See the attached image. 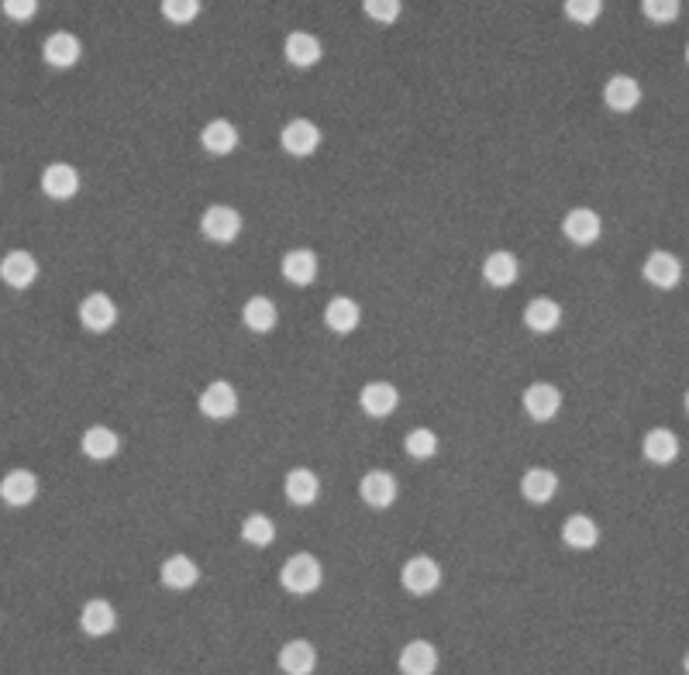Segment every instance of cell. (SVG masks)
I'll return each instance as SVG.
<instances>
[{
    "mask_svg": "<svg viewBox=\"0 0 689 675\" xmlns=\"http://www.w3.org/2000/svg\"><path fill=\"white\" fill-rule=\"evenodd\" d=\"M359 496H362V503H366V507L386 510L393 500H397V479H393L386 469L366 472V476H362V483H359Z\"/></svg>",
    "mask_w": 689,
    "mask_h": 675,
    "instance_id": "obj_15",
    "label": "cell"
},
{
    "mask_svg": "<svg viewBox=\"0 0 689 675\" xmlns=\"http://www.w3.org/2000/svg\"><path fill=\"white\" fill-rule=\"evenodd\" d=\"M42 56L49 66H56V69H73L83 56V42L73 35V31H52L42 45Z\"/></svg>",
    "mask_w": 689,
    "mask_h": 675,
    "instance_id": "obj_13",
    "label": "cell"
},
{
    "mask_svg": "<svg viewBox=\"0 0 689 675\" xmlns=\"http://www.w3.org/2000/svg\"><path fill=\"white\" fill-rule=\"evenodd\" d=\"M404 448L410 459H431V455L438 452V434L428 428H414L404 438Z\"/></svg>",
    "mask_w": 689,
    "mask_h": 675,
    "instance_id": "obj_36",
    "label": "cell"
},
{
    "mask_svg": "<svg viewBox=\"0 0 689 675\" xmlns=\"http://www.w3.org/2000/svg\"><path fill=\"white\" fill-rule=\"evenodd\" d=\"M641 276H645V283H652L655 290H676V286L683 283V262L672 252H665V248H655L645 259V266H641Z\"/></svg>",
    "mask_w": 689,
    "mask_h": 675,
    "instance_id": "obj_5",
    "label": "cell"
},
{
    "mask_svg": "<svg viewBox=\"0 0 689 675\" xmlns=\"http://www.w3.org/2000/svg\"><path fill=\"white\" fill-rule=\"evenodd\" d=\"M80 448H83V455H87V459L107 462V459H114V455H118L121 438H118V434H114L111 428H104V424H94V428L83 431Z\"/></svg>",
    "mask_w": 689,
    "mask_h": 675,
    "instance_id": "obj_26",
    "label": "cell"
},
{
    "mask_svg": "<svg viewBox=\"0 0 689 675\" xmlns=\"http://www.w3.org/2000/svg\"><path fill=\"white\" fill-rule=\"evenodd\" d=\"M686 410H689V390H686Z\"/></svg>",
    "mask_w": 689,
    "mask_h": 675,
    "instance_id": "obj_41",
    "label": "cell"
},
{
    "mask_svg": "<svg viewBox=\"0 0 689 675\" xmlns=\"http://www.w3.org/2000/svg\"><path fill=\"white\" fill-rule=\"evenodd\" d=\"M200 235L214 245H231L238 235H242V214L228 204L207 207L204 217H200Z\"/></svg>",
    "mask_w": 689,
    "mask_h": 675,
    "instance_id": "obj_2",
    "label": "cell"
},
{
    "mask_svg": "<svg viewBox=\"0 0 689 675\" xmlns=\"http://www.w3.org/2000/svg\"><path fill=\"white\" fill-rule=\"evenodd\" d=\"M562 7H565V18H569L572 25H593L603 14V0H565Z\"/></svg>",
    "mask_w": 689,
    "mask_h": 675,
    "instance_id": "obj_37",
    "label": "cell"
},
{
    "mask_svg": "<svg viewBox=\"0 0 689 675\" xmlns=\"http://www.w3.org/2000/svg\"><path fill=\"white\" fill-rule=\"evenodd\" d=\"M559 407H562L559 386H552V383H531L528 390H524V410H528L531 421H538V424L552 421V417L559 414Z\"/></svg>",
    "mask_w": 689,
    "mask_h": 675,
    "instance_id": "obj_14",
    "label": "cell"
},
{
    "mask_svg": "<svg viewBox=\"0 0 689 675\" xmlns=\"http://www.w3.org/2000/svg\"><path fill=\"white\" fill-rule=\"evenodd\" d=\"M0 11H4V18H11V21H18V25H25V21L35 18L38 0H0Z\"/></svg>",
    "mask_w": 689,
    "mask_h": 675,
    "instance_id": "obj_39",
    "label": "cell"
},
{
    "mask_svg": "<svg viewBox=\"0 0 689 675\" xmlns=\"http://www.w3.org/2000/svg\"><path fill=\"white\" fill-rule=\"evenodd\" d=\"M683 11V0H641V14L652 25H672Z\"/></svg>",
    "mask_w": 689,
    "mask_h": 675,
    "instance_id": "obj_35",
    "label": "cell"
},
{
    "mask_svg": "<svg viewBox=\"0 0 689 675\" xmlns=\"http://www.w3.org/2000/svg\"><path fill=\"white\" fill-rule=\"evenodd\" d=\"M683 669H686V675H689V651H686V658H683Z\"/></svg>",
    "mask_w": 689,
    "mask_h": 675,
    "instance_id": "obj_40",
    "label": "cell"
},
{
    "mask_svg": "<svg viewBox=\"0 0 689 675\" xmlns=\"http://www.w3.org/2000/svg\"><path fill=\"white\" fill-rule=\"evenodd\" d=\"M80 627L90 638H107V634L118 627V610L107 600H87L80 610Z\"/></svg>",
    "mask_w": 689,
    "mask_h": 675,
    "instance_id": "obj_19",
    "label": "cell"
},
{
    "mask_svg": "<svg viewBox=\"0 0 689 675\" xmlns=\"http://www.w3.org/2000/svg\"><path fill=\"white\" fill-rule=\"evenodd\" d=\"M317 665V651L311 641L297 638V641H286L280 648V669L283 675H311Z\"/></svg>",
    "mask_w": 689,
    "mask_h": 675,
    "instance_id": "obj_28",
    "label": "cell"
},
{
    "mask_svg": "<svg viewBox=\"0 0 689 675\" xmlns=\"http://www.w3.org/2000/svg\"><path fill=\"white\" fill-rule=\"evenodd\" d=\"M38 276V262L32 252H25V248H14V252H7L4 259H0V279H4L11 290H28V286L35 283Z\"/></svg>",
    "mask_w": 689,
    "mask_h": 675,
    "instance_id": "obj_10",
    "label": "cell"
},
{
    "mask_svg": "<svg viewBox=\"0 0 689 675\" xmlns=\"http://www.w3.org/2000/svg\"><path fill=\"white\" fill-rule=\"evenodd\" d=\"M280 145L286 155H293V159H307V155H314L321 149V128L307 118H293L290 124H283Z\"/></svg>",
    "mask_w": 689,
    "mask_h": 675,
    "instance_id": "obj_4",
    "label": "cell"
},
{
    "mask_svg": "<svg viewBox=\"0 0 689 675\" xmlns=\"http://www.w3.org/2000/svg\"><path fill=\"white\" fill-rule=\"evenodd\" d=\"M38 496V476L32 469H11L0 479V500L7 507H28Z\"/></svg>",
    "mask_w": 689,
    "mask_h": 675,
    "instance_id": "obj_11",
    "label": "cell"
},
{
    "mask_svg": "<svg viewBox=\"0 0 689 675\" xmlns=\"http://www.w3.org/2000/svg\"><path fill=\"white\" fill-rule=\"evenodd\" d=\"M242 321H245V328L255 331V335H269V331L276 328V321H280V310H276V304L269 297H252V300H245V307H242Z\"/></svg>",
    "mask_w": 689,
    "mask_h": 675,
    "instance_id": "obj_32",
    "label": "cell"
},
{
    "mask_svg": "<svg viewBox=\"0 0 689 675\" xmlns=\"http://www.w3.org/2000/svg\"><path fill=\"white\" fill-rule=\"evenodd\" d=\"M400 672L404 675H435L438 672V648L431 641H407L400 651Z\"/></svg>",
    "mask_w": 689,
    "mask_h": 675,
    "instance_id": "obj_20",
    "label": "cell"
},
{
    "mask_svg": "<svg viewBox=\"0 0 689 675\" xmlns=\"http://www.w3.org/2000/svg\"><path fill=\"white\" fill-rule=\"evenodd\" d=\"M641 452L652 465H672L679 459V438L669 428H652L641 441Z\"/></svg>",
    "mask_w": 689,
    "mask_h": 675,
    "instance_id": "obj_25",
    "label": "cell"
},
{
    "mask_svg": "<svg viewBox=\"0 0 689 675\" xmlns=\"http://www.w3.org/2000/svg\"><path fill=\"white\" fill-rule=\"evenodd\" d=\"M397 403H400V393H397V386L393 383H386V379H376V383H366L362 386V393H359V407H362V414L366 417H390L393 410H397Z\"/></svg>",
    "mask_w": 689,
    "mask_h": 675,
    "instance_id": "obj_12",
    "label": "cell"
},
{
    "mask_svg": "<svg viewBox=\"0 0 689 675\" xmlns=\"http://www.w3.org/2000/svg\"><path fill=\"white\" fill-rule=\"evenodd\" d=\"M603 100L614 114H631L641 104V83L634 76H610L607 87H603Z\"/></svg>",
    "mask_w": 689,
    "mask_h": 675,
    "instance_id": "obj_17",
    "label": "cell"
},
{
    "mask_svg": "<svg viewBox=\"0 0 689 675\" xmlns=\"http://www.w3.org/2000/svg\"><path fill=\"white\" fill-rule=\"evenodd\" d=\"M283 493H286V500H290L293 507H311V503L317 500V493H321V479H317L311 469L297 465V469L286 472Z\"/></svg>",
    "mask_w": 689,
    "mask_h": 675,
    "instance_id": "obj_18",
    "label": "cell"
},
{
    "mask_svg": "<svg viewBox=\"0 0 689 675\" xmlns=\"http://www.w3.org/2000/svg\"><path fill=\"white\" fill-rule=\"evenodd\" d=\"M362 11L376 25H393L400 18V11H404V4L400 0H362Z\"/></svg>",
    "mask_w": 689,
    "mask_h": 675,
    "instance_id": "obj_38",
    "label": "cell"
},
{
    "mask_svg": "<svg viewBox=\"0 0 689 675\" xmlns=\"http://www.w3.org/2000/svg\"><path fill=\"white\" fill-rule=\"evenodd\" d=\"M400 579H404L407 593L428 596V593H435V589L441 586V565L435 562V558H428V555H414V558H410V562L404 565Z\"/></svg>",
    "mask_w": 689,
    "mask_h": 675,
    "instance_id": "obj_6",
    "label": "cell"
},
{
    "mask_svg": "<svg viewBox=\"0 0 689 675\" xmlns=\"http://www.w3.org/2000/svg\"><path fill=\"white\" fill-rule=\"evenodd\" d=\"M517 276H521V262H517L514 252H490L483 262V279L490 286H497V290H503V286L517 283Z\"/></svg>",
    "mask_w": 689,
    "mask_h": 675,
    "instance_id": "obj_29",
    "label": "cell"
},
{
    "mask_svg": "<svg viewBox=\"0 0 689 675\" xmlns=\"http://www.w3.org/2000/svg\"><path fill=\"white\" fill-rule=\"evenodd\" d=\"M80 324L94 335H104L118 324V304H114L107 293H90L80 304Z\"/></svg>",
    "mask_w": 689,
    "mask_h": 675,
    "instance_id": "obj_7",
    "label": "cell"
},
{
    "mask_svg": "<svg viewBox=\"0 0 689 675\" xmlns=\"http://www.w3.org/2000/svg\"><path fill=\"white\" fill-rule=\"evenodd\" d=\"M283 56H286L290 66L311 69V66L321 62L324 45L317 42V35H311V31H290V35H286V42H283Z\"/></svg>",
    "mask_w": 689,
    "mask_h": 675,
    "instance_id": "obj_16",
    "label": "cell"
},
{
    "mask_svg": "<svg viewBox=\"0 0 689 675\" xmlns=\"http://www.w3.org/2000/svg\"><path fill=\"white\" fill-rule=\"evenodd\" d=\"M524 324H528V331H534V335H548V331H555L562 324L559 300H552V297L531 300V304L524 307Z\"/></svg>",
    "mask_w": 689,
    "mask_h": 675,
    "instance_id": "obj_24",
    "label": "cell"
},
{
    "mask_svg": "<svg viewBox=\"0 0 689 675\" xmlns=\"http://www.w3.org/2000/svg\"><path fill=\"white\" fill-rule=\"evenodd\" d=\"M562 541L569 548H576V552H590V548H596V541H600V527H596L593 517L572 514L569 521L562 524Z\"/></svg>",
    "mask_w": 689,
    "mask_h": 675,
    "instance_id": "obj_31",
    "label": "cell"
},
{
    "mask_svg": "<svg viewBox=\"0 0 689 675\" xmlns=\"http://www.w3.org/2000/svg\"><path fill=\"white\" fill-rule=\"evenodd\" d=\"M562 235L569 238L572 245H579V248L593 245L596 238L603 235V221H600V214L590 211V207H576V211L565 214V221H562Z\"/></svg>",
    "mask_w": 689,
    "mask_h": 675,
    "instance_id": "obj_9",
    "label": "cell"
},
{
    "mask_svg": "<svg viewBox=\"0 0 689 675\" xmlns=\"http://www.w3.org/2000/svg\"><path fill=\"white\" fill-rule=\"evenodd\" d=\"M686 62H689V45H686Z\"/></svg>",
    "mask_w": 689,
    "mask_h": 675,
    "instance_id": "obj_42",
    "label": "cell"
},
{
    "mask_svg": "<svg viewBox=\"0 0 689 675\" xmlns=\"http://www.w3.org/2000/svg\"><path fill=\"white\" fill-rule=\"evenodd\" d=\"M197 410L207 417V421H228V417H235V410H238L235 386H231L228 379H214V383H207L204 393H200V400H197Z\"/></svg>",
    "mask_w": 689,
    "mask_h": 675,
    "instance_id": "obj_3",
    "label": "cell"
},
{
    "mask_svg": "<svg viewBox=\"0 0 689 675\" xmlns=\"http://www.w3.org/2000/svg\"><path fill=\"white\" fill-rule=\"evenodd\" d=\"M159 579H162V586L166 589H193L197 586V579H200V565L193 562L190 555H169L166 562H162V569H159Z\"/></svg>",
    "mask_w": 689,
    "mask_h": 675,
    "instance_id": "obj_21",
    "label": "cell"
},
{
    "mask_svg": "<svg viewBox=\"0 0 689 675\" xmlns=\"http://www.w3.org/2000/svg\"><path fill=\"white\" fill-rule=\"evenodd\" d=\"M521 493L528 503H548L555 493H559V476H555L552 469H541V465H534V469H528L521 476Z\"/></svg>",
    "mask_w": 689,
    "mask_h": 675,
    "instance_id": "obj_27",
    "label": "cell"
},
{
    "mask_svg": "<svg viewBox=\"0 0 689 675\" xmlns=\"http://www.w3.org/2000/svg\"><path fill=\"white\" fill-rule=\"evenodd\" d=\"M280 273L293 286H311L317 276V255L311 248H290L280 262Z\"/></svg>",
    "mask_w": 689,
    "mask_h": 675,
    "instance_id": "obj_22",
    "label": "cell"
},
{
    "mask_svg": "<svg viewBox=\"0 0 689 675\" xmlns=\"http://www.w3.org/2000/svg\"><path fill=\"white\" fill-rule=\"evenodd\" d=\"M200 145H204V152L211 155H228L238 149V128L231 121H207L204 131H200Z\"/></svg>",
    "mask_w": 689,
    "mask_h": 675,
    "instance_id": "obj_30",
    "label": "cell"
},
{
    "mask_svg": "<svg viewBox=\"0 0 689 675\" xmlns=\"http://www.w3.org/2000/svg\"><path fill=\"white\" fill-rule=\"evenodd\" d=\"M42 193L49 200H73L80 193V173L69 162H52L42 169Z\"/></svg>",
    "mask_w": 689,
    "mask_h": 675,
    "instance_id": "obj_8",
    "label": "cell"
},
{
    "mask_svg": "<svg viewBox=\"0 0 689 675\" xmlns=\"http://www.w3.org/2000/svg\"><path fill=\"white\" fill-rule=\"evenodd\" d=\"M324 583V569L311 552H297L286 558V565L280 569V586L293 596H311Z\"/></svg>",
    "mask_w": 689,
    "mask_h": 675,
    "instance_id": "obj_1",
    "label": "cell"
},
{
    "mask_svg": "<svg viewBox=\"0 0 689 675\" xmlns=\"http://www.w3.org/2000/svg\"><path fill=\"white\" fill-rule=\"evenodd\" d=\"M362 321V307L352 297H331L324 307V324H328L335 335H352Z\"/></svg>",
    "mask_w": 689,
    "mask_h": 675,
    "instance_id": "obj_23",
    "label": "cell"
},
{
    "mask_svg": "<svg viewBox=\"0 0 689 675\" xmlns=\"http://www.w3.org/2000/svg\"><path fill=\"white\" fill-rule=\"evenodd\" d=\"M242 541H249L252 548H269L276 541V524L266 514H252L242 521Z\"/></svg>",
    "mask_w": 689,
    "mask_h": 675,
    "instance_id": "obj_33",
    "label": "cell"
},
{
    "mask_svg": "<svg viewBox=\"0 0 689 675\" xmlns=\"http://www.w3.org/2000/svg\"><path fill=\"white\" fill-rule=\"evenodd\" d=\"M159 11L169 25H190L200 18V0H159Z\"/></svg>",
    "mask_w": 689,
    "mask_h": 675,
    "instance_id": "obj_34",
    "label": "cell"
}]
</instances>
